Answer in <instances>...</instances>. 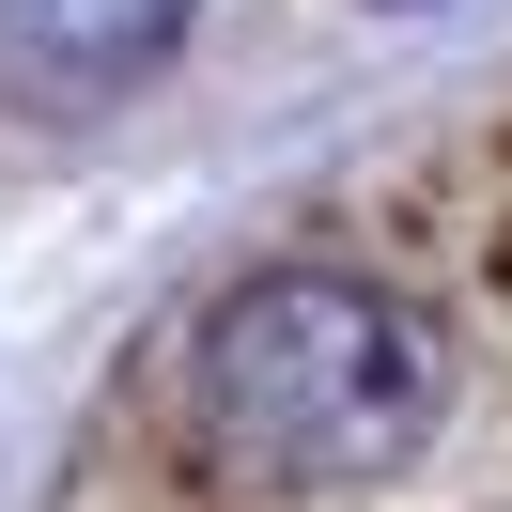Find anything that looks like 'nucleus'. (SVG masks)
I'll return each mask as SVG.
<instances>
[{
    "label": "nucleus",
    "mask_w": 512,
    "mask_h": 512,
    "mask_svg": "<svg viewBox=\"0 0 512 512\" xmlns=\"http://www.w3.org/2000/svg\"><path fill=\"white\" fill-rule=\"evenodd\" d=\"M171 404H187V450L249 497H373L435 450L450 357L419 295H388L373 264H249L187 311Z\"/></svg>",
    "instance_id": "nucleus-1"
},
{
    "label": "nucleus",
    "mask_w": 512,
    "mask_h": 512,
    "mask_svg": "<svg viewBox=\"0 0 512 512\" xmlns=\"http://www.w3.org/2000/svg\"><path fill=\"white\" fill-rule=\"evenodd\" d=\"M202 0H0V94L32 109H125L187 63Z\"/></svg>",
    "instance_id": "nucleus-2"
},
{
    "label": "nucleus",
    "mask_w": 512,
    "mask_h": 512,
    "mask_svg": "<svg viewBox=\"0 0 512 512\" xmlns=\"http://www.w3.org/2000/svg\"><path fill=\"white\" fill-rule=\"evenodd\" d=\"M373 16H419V0H373Z\"/></svg>",
    "instance_id": "nucleus-3"
}]
</instances>
